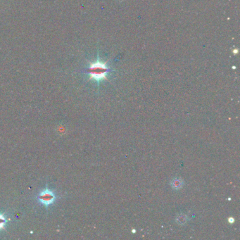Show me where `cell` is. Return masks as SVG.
<instances>
[{"label": "cell", "mask_w": 240, "mask_h": 240, "mask_svg": "<svg viewBox=\"0 0 240 240\" xmlns=\"http://www.w3.org/2000/svg\"><path fill=\"white\" fill-rule=\"evenodd\" d=\"M55 199H56V197L54 194L49 189H45L38 196L39 201L47 206L53 204Z\"/></svg>", "instance_id": "7a4b0ae2"}, {"label": "cell", "mask_w": 240, "mask_h": 240, "mask_svg": "<svg viewBox=\"0 0 240 240\" xmlns=\"http://www.w3.org/2000/svg\"><path fill=\"white\" fill-rule=\"evenodd\" d=\"M7 223V220L3 215L0 213V229L4 228Z\"/></svg>", "instance_id": "277c9868"}, {"label": "cell", "mask_w": 240, "mask_h": 240, "mask_svg": "<svg viewBox=\"0 0 240 240\" xmlns=\"http://www.w3.org/2000/svg\"><path fill=\"white\" fill-rule=\"evenodd\" d=\"M89 78L97 82L102 81L106 79L107 73L109 72V68L104 63L97 61L92 63L88 69Z\"/></svg>", "instance_id": "6da1fadb"}, {"label": "cell", "mask_w": 240, "mask_h": 240, "mask_svg": "<svg viewBox=\"0 0 240 240\" xmlns=\"http://www.w3.org/2000/svg\"><path fill=\"white\" fill-rule=\"evenodd\" d=\"M177 221H178V223H179V224H184L187 221L186 216L184 215H179L178 218H177Z\"/></svg>", "instance_id": "5b68a950"}, {"label": "cell", "mask_w": 240, "mask_h": 240, "mask_svg": "<svg viewBox=\"0 0 240 240\" xmlns=\"http://www.w3.org/2000/svg\"><path fill=\"white\" fill-rule=\"evenodd\" d=\"M228 220H229V222L230 223H233L234 222V219L233 218H229Z\"/></svg>", "instance_id": "8992f818"}, {"label": "cell", "mask_w": 240, "mask_h": 240, "mask_svg": "<svg viewBox=\"0 0 240 240\" xmlns=\"http://www.w3.org/2000/svg\"><path fill=\"white\" fill-rule=\"evenodd\" d=\"M183 184H184L183 181L180 178L173 179L170 183L172 188H173L174 189H176V190H178V189H180V188H182V187L183 186Z\"/></svg>", "instance_id": "3957f363"}]
</instances>
